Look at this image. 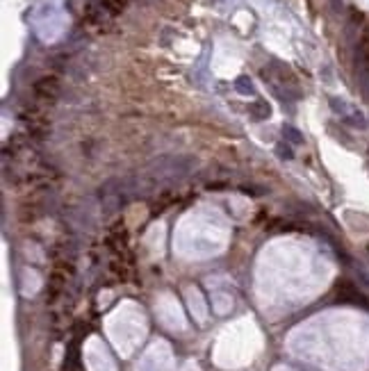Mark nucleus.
<instances>
[{"label":"nucleus","instance_id":"obj_1","mask_svg":"<svg viewBox=\"0 0 369 371\" xmlns=\"http://www.w3.org/2000/svg\"><path fill=\"white\" fill-rule=\"evenodd\" d=\"M285 132L289 137H292V141H301V135H299L297 130H292V128H285Z\"/></svg>","mask_w":369,"mask_h":371}]
</instances>
